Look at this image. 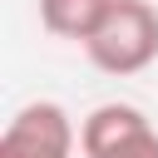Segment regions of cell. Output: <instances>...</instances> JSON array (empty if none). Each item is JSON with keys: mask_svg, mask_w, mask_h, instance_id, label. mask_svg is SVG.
Returning a JSON list of instances; mask_svg holds the SVG:
<instances>
[{"mask_svg": "<svg viewBox=\"0 0 158 158\" xmlns=\"http://www.w3.org/2000/svg\"><path fill=\"white\" fill-rule=\"evenodd\" d=\"M84 54L94 69H104L114 79L143 74L158 59V10L148 0H114V10L104 15V25L84 44Z\"/></svg>", "mask_w": 158, "mask_h": 158, "instance_id": "6da1fadb", "label": "cell"}, {"mask_svg": "<svg viewBox=\"0 0 158 158\" xmlns=\"http://www.w3.org/2000/svg\"><path fill=\"white\" fill-rule=\"evenodd\" d=\"M84 158H158V128L133 104H99L79 123Z\"/></svg>", "mask_w": 158, "mask_h": 158, "instance_id": "7a4b0ae2", "label": "cell"}, {"mask_svg": "<svg viewBox=\"0 0 158 158\" xmlns=\"http://www.w3.org/2000/svg\"><path fill=\"white\" fill-rule=\"evenodd\" d=\"M74 118L64 114V104L54 99H35L25 104L5 133H0V158H74Z\"/></svg>", "mask_w": 158, "mask_h": 158, "instance_id": "3957f363", "label": "cell"}, {"mask_svg": "<svg viewBox=\"0 0 158 158\" xmlns=\"http://www.w3.org/2000/svg\"><path fill=\"white\" fill-rule=\"evenodd\" d=\"M109 10H114V0H40V25L59 40L89 44Z\"/></svg>", "mask_w": 158, "mask_h": 158, "instance_id": "277c9868", "label": "cell"}]
</instances>
